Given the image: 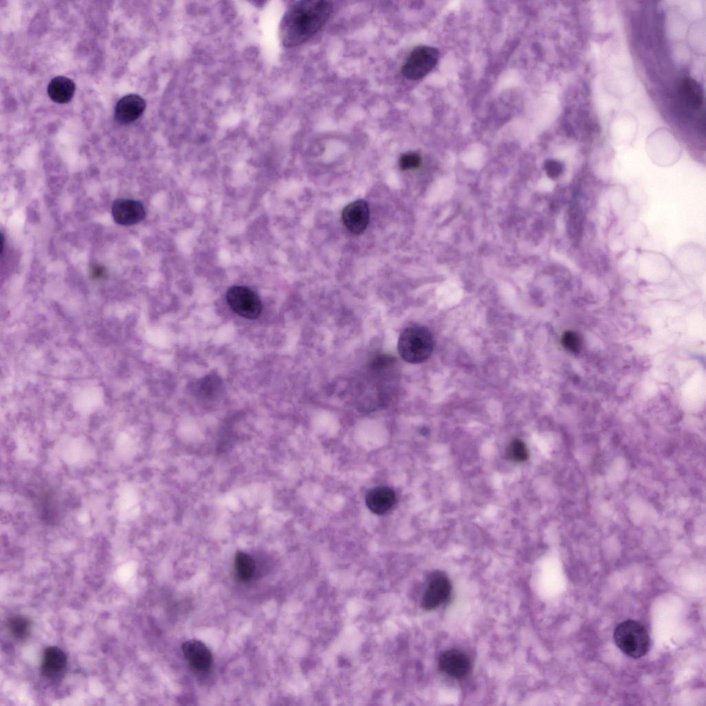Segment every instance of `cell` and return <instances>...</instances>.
Instances as JSON below:
<instances>
[{"mask_svg":"<svg viewBox=\"0 0 706 706\" xmlns=\"http://www.w3.org/2000/svg\"><path fill=\"white\" fill-rule=\"evenodd\" d=\"M506 455L510 460L521 463L527 460L529 452L527 445L522 440L515 438L508 445Z\"/></svg>","mask_w":706,"mask_h":706,"instance_id":"obj_18","label":"cell"},{"mask_svg":"<svg viewBox=\"0 0 706 706\" xmlns=\"http://www.w3.org/2000/svg\"><path fill=\"white\" fill-rule=\"evenodd\" d=\"M183 655L194 671L205 672L212 663V655L209 648L201 641L189 640L182 644Z\"/></svg>","mask_w":706,"mask_h":706,"instance_id":"obj_8","label":"cell"},{"mask_svg":"<svg viewBox=\"0 0 706 706\" xmlns=\"http://www.w3.org/2000/svg\"><path fill=\"white\" fill-rule=\"evenodd\" d=\"M342 220L351 232L361 234L366 229L370 220L368 204L364 200L352 202L343 209Z\"/></svg>","mask_w":706,"mask_h":706,"instance_id":"obj_9","label":"cell"},{"mask_svg":"<svg viewBox=\"0 0 706 706\" xmlns=\"http://www.w3.org/2000/svg\"><path fill=\"white\" fill-rule=\"evenodd\" d=\"M91 274L94 278H100L104 274V270L99 265H94L92 268Z\"/></svg>","mask_w":706,"mask_h":706,"instance_id":"obj_23","label":"cell"},{"mask_svg":"<svg viewBox=\"0 0 706 706\" xmlns=\"http://www.w3.org/2000/svg\"><path fill=\"white\" fill-rule=\"evenodd\" d=\"M545 167L547 175L552 179L558 177L563 170L562 164L560 162L554 160L547 161L545 163Z\"/></svg>","mask_w":706,"mask_h":706,"instance_id":"obj_21","label":"cell"},{"mask_svg":"<svg viewBox=\"0 0 706 706\" xmlns=\"http://www.w3.org/2000/svg\"><path fill=\"white\" fill-rule=\"evenodd\" d=\"M396 503V494L392 489L386 486L376 487L366 494L365 503L374 514L383 515L388 512Z\"/></svg>","mask_w":706,"mask_h":706,"instance_id":"obj_12","label":"cell"},{"mask_svg":"<svg viewBox=\"0 0 706 706\" xmlns=\"http://www.w3.org/2000/svg\"><path fill=\"white\" fill-rule=\"evenodd\" d=\"M112 215L116 223L121 225H132L141 222L145 216L143 204L136 200L119 199L112 205Z\"/></svg>","mask_w":706,"mask_h":706,"instance_id":"obj_7","label":"cell"},{"mask_svg":"<svg viewBox=\"0 0 706 706\" xmlns=\"http://www.w3.org/2000/svg\"><path fill=\"white\" fill-rule=\"evenodd\" d=\"M8 627L11 634L17 639L24 638L30 629V623L27 618L21 616H14L8 622Z\"/></svg>","mask_w":706,"mask_h":706,"instance_id":"obj_19","label":"cell"},{"mask_svg":"<svg viewBox=\"0 0 706 706\" xmlns=\"http://www.w3.org/2000/svg\"><path fill=\"white\" fill-rule=\"evenodd\" d=\"M226 299L231 309L243 318L254 319L261 312L262 304L259 296L248 287H230L227 291Z\"/></svg>","mask_w":706,"mask_h":706,"instance_id":"obj_5","label":"cell"},{"mask_svg":"<svg viewBox=\"0 0 706 706\" xmlns=\"http://www.w3.org/2000/svg\"><path fill=\"white\" fill-rule=\"evenodd\" d=\"M67 665L65 653L59 647H47L43 654L41 673L47 678H54L62 673Z\"/></svg>","mask_w":706,"mask_h":706,"instance_id":"obj_13","label":"cell"},{"mask_svg":"<svg viewBox=\"0 0 706 706\" xmlns=\"http://www.w3.org/2000/svg\"><path fill=\"white\" fill-rule=\"evenodd\" d=\"M332 6L327 1H299L291 5L279 26V38L286 48L301 45L312 37L326 23Z\"/></svg>","mask_w":706,"mask_h":706,"instance_id":"obj_1","label":"cell"},{"mask_svg":"<svg viewBox=\"0 0 706 706\" xmlns=\"http://www.w3.org/2000/svg\"><path fill=\"white\" fill-rule=\"evenodd\" d=\"M679 92L686 106L693 110H699L704 104L701 86L691 77L683 78L679 86Z\"/></svg>","mask_w":706,"mask_h":706,"instance_id":"obj_14","label":"cell"},{"mask_svg":"<svg viewBox=\"0 0 706 706\" xmlns=\"http://www.w3.org/2000/svg\"><path fill=\"white\" fill-rule=\"evenodd\" d=\"M75 84L74 81L65 77L58 76L53 78L48 86L50 98L58 103H66L74 96Z\"/></svg>","mask_w":706,"mask_h":706,"instance_id":"obj_15","label":"cell"},{"mask_svg":"<svg viewBox=\"0 0 706 706\" xmlns=\"http://www.w3.org/2000/svg\"><path fill=\"white\" fill-rule=\"evenodd\" d=\"M421 157L415 152L403 154L399 159V166L403 170L415 169L421 165Z\"/></svg>","mask_w":706,"mask_h":706,"instance_id":"obj_20","label":"cell"},{"mask_svg":"<svg viewBox=\"0 0 706 706\" xmlns=\"http://www.w3.org/2000/svg\"><path fill=\"white\" fill-rule=\"evenodd\" d=\"M438 50L432 46H418L410 53L401 68V73L409 80H418L427 75L436 65Z\"/></svg>","mask_w":706,"mask_h":706,"instance_id":"obj_4","label":"cell"},{"mask_svg":"<svg viewBox=\"0 0 706 706\" xmlns=\"http://www.w3.org/2000/svg\"><path fill=\"white\" fill-rule=\"evenodd\" d=\"M440 669L452 678H462L471 669V661L464 652L451 649L442 654L438 660Z\"/></svg>","mask_w":706,"mask_h":706,"instance_id":"obj_10","label":"cell"},{"mask_svg":"<svg viewBox=\"0 0 706 706\" xmlns=\"http://www.w3.org/2000/svg\"><path fill=\"white\" fill-rule=\"evenodd\" d=\"M397 347L399 355L405 361L420 363L430 356L434 348V339L427 327L412 325L401 332Z\"/></svg>","mask_w":706,"mask_h":706,"instance_id":"obj_2","label":"cell"},{"mask_svg":"<svg viewBox=\"0 0 706 706\" xmlns=\"http://www.w3.org/2000/svg\"><path fill=\"white\" fill-rule=\"evenodd\" d=\"M451 589L450 581L445 574L439 572L434 574L423 596V607L426 610L436 608L448 599Z\"/></svg>","mask_w":706,"mask_h":706,"instance_id":"obj_6","label":"cell"},{"mask_svg":"<svg viewBox=\"0 0 706 706\" xmlns=\"http://www.w3.org/2000/svg\"><path fill=\"white\" fill-rule=\"evenodd\" d=\"M145 100L137 94H130L122 97L115 108V119L121 124H127L137 120L145 108Z\"/></svg>","mask_w":706,"mask_h":706,"instance_id":"obj_11","label":"cell"},{"mask_svg":"<svg viewBox=\"0 0 706 706\" xmlns=\"http://www.w3.org/2000/svg\"><path fill=\"white\" fill-rule=\"evenodd\" d=\"M616 646L625 655L633 658L645 656L649 649L650 640L645 627L634 620L618 624L614 632Z\"/></svg>","mask_w":706,"mask_h":706,"instance_id":"obj_3","label":"cell"},{"mask_svg":"<svg viewBox=\"0 0 706 706\" xmlns=\"http://www.w3.org/2000/svg\"><path fill=\"white\" fill-rule=\"evenodd\" d=\"M222 382L216 375H208L196 385V392L200 398L211 400L218 396L222 390Z\"/></svg>","mask_w":706,"mask_h":706,"instance_id":"obj_16","label":"cell"},{"mask_svg":"<svg viewBox=\"0 0 706 706\" xmlns=\"http://www.w3.org/2000/svg\"><path fill=\"white\" fill-rule=\"evenodd\" d=\"M563 343L565 347L571 350L576 349L578 346V340L573 333L567 332L563 336Z\"/></svg>","mask_w":706,"mask_h":706,"instance_id":"obj_22","label":"cell"},{"mask_svg":"<svg viewBox=\"0 0 706 706\" xmlns=\"http://www.w3.org/2000/svg\"><path fill=\"white\" fill-rule=\"evenodd\" d=\"M255 562L248 554L238 552L234 560V567L237 576L243 581L250 580L255 571Z\"/></svg>","mask_w":706,"mask_h":706,"instance_id":"obj_17","label":"cell"}]
</instances>
